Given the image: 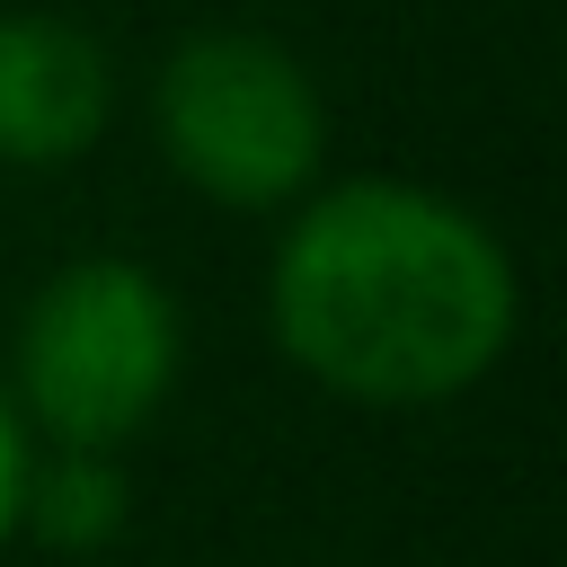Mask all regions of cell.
<instances>
[{
  "label": "cell",
  "instance_id": "3",
  "mask_svg": "<svg viewBox=\"0 0 567 567\" xmlns=\"http://www.w3.org/2000/svg\"><path fill=\"white\" fill-rule=\"evenodd\" d=\"M177 372V310L168 292L124 257L62 266L18 328V390L35 425L62 434V452L124 443Z\"/></svg>",
  "mask_w": 567,
  "mask_h": 567
},
{
  "label": "cell",
  "instance_id": "1",
  "mask_svg": "<svg viewBox=\"0 0 567 567\" xmlns=\"http://www.w3.org/2000/svg\"><path fill=\"white\" fill-rule=\"evenodd\" d=\"M275 337L346 399H452L514 337V266L461 204L354 177L292 221L275 257Z\"/></svg>",
  "mask_w": 567,
  "mask_h": 567
},
{
  "label": "cell",
  "instance_id": "6",
  "mask_svg": "<svg viewBox=\"0 0 567 567\" xmlns=\"http://www.w3.org/2000/svg\"><path fill=\"white\" fill-rule=\"evenodd\" d=\"M18 505H27V452H18V425L0 408V532L18 523Z\"/></svg>",
  "mask_w": 567,
  "mask_h": 567
},
{
  "label": "cell",
  "instance_id": "5",
  "mask_svg": "<svg viewBox=\"0 0 567 567\" xmlns=\"http://www.w3.org/2000/svg\"><path fill=\"white\" fill-rule=\"evenodd\" d=\"M35 523L53 532V540H97V532H115L124 523V487H115V470L97 461V452H71L44 487H35Z\"/></svg>",
  "mask_w": 567,
  "mask_h": 567
},
{
  "label": "cell",
  "instance_id": "2",
  "mask_svg": "<svg viewBox=\"0 0 567 567\" xmlns=\"http://www.w3.org/2000/svg\"><path fill=\"white\" fill-rule=\"evenodd\" d=\"M151 124H159V151L177 159V177L213 204H284L310 186V168L328 151L310 71L248 27L186 35L159 62Z\"/></svg>",
  "mask_w": 567,
  "mask_h": 567
},
{
  "label": "cell",
  "instance_id": "4",
  "mask_svg": "<svg viewBox=\"0 0 567 567\" xmlns=\"http://www.w3.org/2000/svg\"><path fill=\"white\" fill-rule=\"evenodd\" d=\"M106 115H115V71L89 27L44 9L0 18V159L9 168L80 159L106 133Z\"/></svg>",
  "mask_w": 567,
  "mask_h": 567
}]
</instances>
